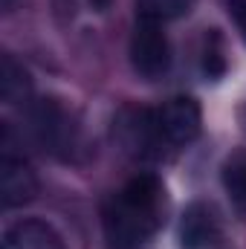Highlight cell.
I'll use <instances>...</instances> for the list:
<instances>
[{"mask_svg":"<svg viewBox=\"0 0 246 249\" xmlns=\"http://www.w3.org/2000/svg\"><path fill=\"white\" fill-rule=\"evenodd\" d=\"M200 107L194 99H171L157 110H142L130 124L136 142L145 151H162V148H183L197 139L200 133Z\"/></svg>","mask_w":246,"mask_h":249,"instance_id":"cell-2","label":"cell"},{"mask_svg":"<svg viewBox=\"0 0 246 249\" xmlns=\"http://www.w3.org/2000/svg\"><path fill=\"white\" fill-rule=\"evenodd\" d=\"M136 6H139V18L165 23V20H174V18L188 15L191 6H194V0H136Z\"/></svg>","mask_w":246,"mask_h":249,"instance_id":"cell-8","label":"cell"},{"mask_svg":"<svg viewBox=\"0 0 246 249\" xmlns=\"http://www.w3.org/2000/svg\"><path fill=\"white\" fill-rule=\"evenodd\" d=\"M130 64L142 78H159L171 64V47L162 32V23L157 20H136L133 38H130Z\"/></svg>","mask_w":246,"mask_h":249,"instance_id":"cell-3","label":"cell"},{"mask_svg":"<svg viewBox=\"0 0 246 249\" xmlns=\"http://www.w3.org/2000/svg\"><path fill=\"white\" fill-rule=\"evenodd\" d=\"M0 6H3V9H6V12H9V9H12V6H15V0H0Z\"/></svg>","mask_w":246,"mask_h":249,"instance_id":"cell-11","label":"cell"},{"mask_svg":"<svg viewBox=\"0 0 246 249\" xmlns=\"http://www.w3.org/2000/svg\"><path fill=\"white\" fill-rule=\"evenodd\" d=\"M38 191V177L29 168V162L23 157H18L9 145V139L3 136V157H0V200L6 209H18L23 203H29Z\"/></svg>","mask_w":246,"mask_h":249,"instance_id":"cell-4","label":"cell"},{"mask_svg":"<svg viewBox=\"0 0 246 249\" xmlns=\"http://www.w3.org/2000/svg\"><path fill=\"white\" fill-rule=\"evenodd\" d=\"M162 212V186L154 174H139L110 200L105 212V226L116 249L142 244L157 226Z\"/></svg>","mask_w":246,"mask_h":249,"instance_id":"cell-1","label":"cell"},{"mask_svg":"<svg viewBox=\"0 0 246 249\" xmlns=\"http://www.w3.org/2000/svg\"><path fill=\"white\" fill-rule=\"evenodd\" d=\"M0 93H3V102L9 105H18L29 96V75L12 55H3V64H0Z\"/></svg>","mask_w":246,"mask_h":249,"instance_id":"cell-7","label":"cell"},{"mask_svg":"<svg viewBox=\"0 0 246 249\" xmlns=\"http://www.w3.org/2000/svg\"><path fill=\"white\" fill-rule=\"evenodd\" d=\"M223 183H226V191L229 197L246 209V157H238L226 165V174H223Z\"/></svg>","mask_w":246,"mask_h":249,"instance_id":"cell-9","label":"cell"},{"mask_svg":"<svg viewBox=\"0 0 246 249\" xmlns=\"http://www.w3.org/2000/svg\"><path fill=\"white\" fill-rule=\"evenodd\" d=\"M229 12H232V18L238 23L241 35L246 38V0H229Z\"/></svg>","mask_w":246,"mask_h":249,"instance_id":"cell-10","label":"cell"},{"mask_svg":"<svg viewBox=\"0 0 246 249\" xmlns=\"http://www.w3.org/2000/svg\"><path fill=\"white\" fill-rule=\"evenodd\" d=\"M214 217L206 206H191L183 214V247L185 249H203L214 238Z\"/></svg>","mask_w":246,"mask_h":249,"instance_id":"cell-6","label":"cell"},{"mask_svg":"<svg viewBox=\"0 0 246 249\" xmlns=\"http://www.w3.org/2000/svg\"><path fill=\"white\" fill-rule=\"evenodd\" d=\"M3 249H64V241L47 220L26 217L6 232Z\"/></svg>","mask_w":246,"mask_h":249,"instance_id":"cell-5","label":"cell"}]
</instances>
